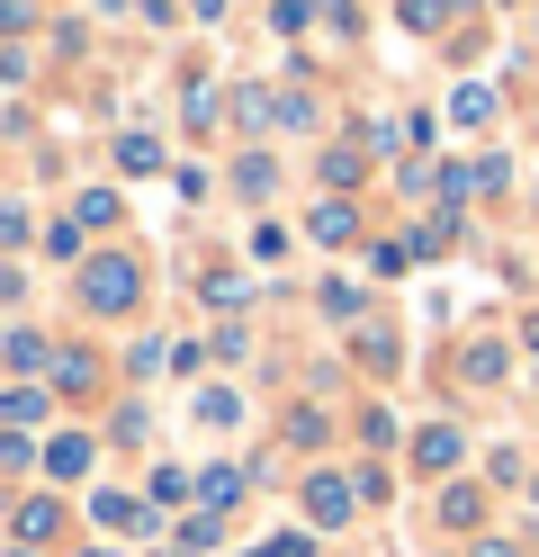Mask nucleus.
<instances>
[{"label":"nucleus","instance_id":"nucleus-1","mask_svg":"<svg viewBox=\"0 0 539 557\" xmlns=\"http://www.w3.org/2000/svg\"><path fill=\"white\" fill-rule=\"evenodd\" d=\"M135 288H144V278H135V261H126V252H108V261H90V270H82V306H90V315H126Z\"/></svg>","mask_w":539,"mask_h":557},{"label":"nucleus","instance_id":"nucleus-2","mask_svg":"<svg viewBox=\"0 0 539 557\" xmlns=\"http://www.w3.org/2000/svg\"><path fill=\"white\" fill-rule=\"evenodd\" d=\"M306 521H323V531L351 521V485H342V476H306Z\"/></svg>","mask_w":539,"mask_h":557},{"label":"nucleus","instance_id":"nucleus-3","mask_svg":"<svg viewBox=\"0 0 539 557\" xmlns=\"http://www.w3.org/2000/svg\"><path fill=\"white\" fill-rule=\"evenodd\" d=\"M90 521L99 531H154V512H144L135 495H90Z\"/></svg>","mask_w":539,"mask_h":557},{"label":"nucleus","instance_id":"nucleus-4","mask_svg":"<svg viewBox=\"0 0 539 557\" xmlns=\"http://www.w3.org/2000/svg\"><path fill=\"white\" fill-rule=\"evenodd\" d=\"M10 521H19V540H54V531H63V504H54V495H27Z\"/></svg>","mask_w":539,"mask_h":557},{"label":"nucleus","instance_id":"nucleus-5","mask_svg":"<svg viewBox=\"0 0 539 557\" xmlns=\"http://www.w3.org/2000/svg\"><path fill=\"white\" fill-rule=\"evenodd\" d=\"M306 234H315V243H351V234H359V216L333 198V207H315V216H306Z\"/></svg>","mask_w":539,"mask_h":557},{"label":"nucleus","instance_id":"nucleus-6","mask_svg":"<svg viewBox=\"0 0 539 557\" xmlns=\"http://www.w3.org/2000/svg\"><path fill=\"white\" fill-rule=\"evenodd\" d=\"M0 423H46V387H10L0 396Z\"/></svg>","mask_w":539,"mask_h":557},{"label":"nucleus","instance_id":"nucleus-7","mask_svg":"<svg viewBox=\"0 0 539 557\" xmlns=\"http://www.w3.org/2000/svg\"><path fill=\"white\" fill-rule=\"evenodd\" d=\"M414 459H422V468H458V432H450V423H431Z\"/></svg>","mask_w":539,"mask_h":557},{"label":"nucleus","instance_id":"nucleus-8","mask_svg":"<svg viewBox=\"0 0 539 557\" xmlns=\"http://www.w3.org/2000/svg\"><path fill=\"white\" fill-rule=\"evenodd\" d=\"M477 512H486V495H477V485H450V495H441V521H450V531H467Z\"/></svg>","mask_w":539,"mask_h":557},{"label":"nucleus","instance_id":"nucleus-9","mask_svg":"<svg viewBox=\"0 0 539 557\" xmlns=\"http://www.w3.org/2000/svg\"><path fill=\"white\" fill-rule=\"evenodd\" d=\"M0 360H10V369H46L54 351H46V342H36V333H10V342H0Z\"/></svg>","mask_w":539,"mask_h":557},{"label":"nucleus","instance_id":"nucleus-10","mask_svg":"<svg viewBox=\"0 0 539 557\" xmlns=\"http://www.w3.org/2000/svg\"><path fill=\"white\" fill-rule=\"evenodd\" d=\"M46 459H54V476H82V468H90V441L72 432V441H54V449H46Z\"/></svg>","mask_w":539,"mask_h":557},{"label":"nucleus","instance_id":"nucleus-11","mask_svg":"<svg viewBox=\"0 0 539 557\" xmlns=\"http://www.w3.org/2000/svg\"><path fill=\"white\" fill-rule=\"evenodd\" d=\"M198 495H207V504H234V495H243V468H207Z\"/></svg>","mask_w":539,"mask_h":557},{"label":"nucleus","instance_id":"nucleus-12","mask_svg":"<svg viewBox=\"0 0 539 557\" xmlns=\"http://www.w3.org/2000/svg\"><path fill=\"white\" fill-rule=\"evenodd\" d=\"M118 162H126V171H154V162H162V145H154V135H126Z\"/></svg>","mask_w":539,"mask_h":557},{"label":"nucleus","instance_id":"nucleus-13","mask_svg":"<svg viewBox=\"0 0 539 557\" xmlns=\"http://www.w3.org/2000/svg\"><path fill=\"white\" fill-rule=\"evenodd\" d=\"M118 216H126V207L108 198V189H90V198H82V225H118Z\"/></svg>","mask_w":539,"mask_h":557},{"label":"nucleus","instance_id":"nucleus-14","mask_svg":"<svg viewBox=\"0 0 539 557\" xmlns=\"http://www.w3.org/2000/svg\"><path fill=\"white\" fill-rule=\"evenodd\" d=\"M467 557H513V548H503V540H477V548H467Z\"/></svg>","mask_w":539,"mask_h":557}]
</instances>
